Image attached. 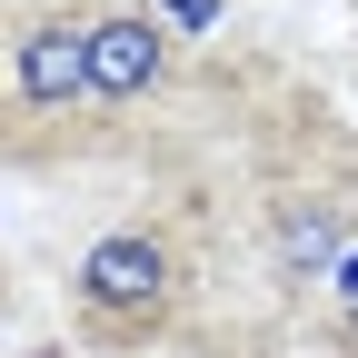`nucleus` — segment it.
I'll return each instance as SVG.
<instances>
[{"mask_svg": "<svg viewBox=\"0 0 358 358\" xmlns=\"http://www.w3.org/2000/svg\"><path fill=\"white\" fill-rule=\"evenodd\" d=\"M348 249V209H329V199H299L289 219H279V259L299 268V279H308V268H329Z\"/></svg>", "mask_w": 358, "mask_h": 358, "instance_id": "20e7f679", "label": "nucleus"}, {"mask_svg": "<svg viewBox=\"0 0 358 358\" xmlns=\"http://www.w3.org/2000/svg\"><path fill=\"white\" fill-rule=\"evenodd\" d=\"M10 70H20V100H30V110L90 100V20H30Z\"/></svg>", "mask_w": 358, "mask_h": 358, "instance_id": "7ed1b4c3", "label": "nucleus"}, {"mask_svg": "<svg viewBox=\"0 0 358 358\" xmlns=\"http://www.w3.org/2000/svg\"><path fill=\"white\" fill-rule=\"evenodd\" d=\"M159 80H169L159 20H140V10L90 20V100H140V90H159Z\"/></svg>", "mask_w": 358, "mask_h": 358, "instance_id": "f03ea898", "label": "nucleus"}, {"mask_svg": "<svg viewBox=\"0 0 358 358\" xmlns=\"http://www.w3.org/2000/svg\"><path fill=\"white\" fill-rule=\"evenodd\" d=\"M169 289H179V259H169L159 229H110V239L80 249V308H90V319H110V329L159 319Z\"/></svg>", "mask_w": 358, "mask_h": 358, "instance_id": "f257e3e1", "label": "nucleus"}]
</instances>
